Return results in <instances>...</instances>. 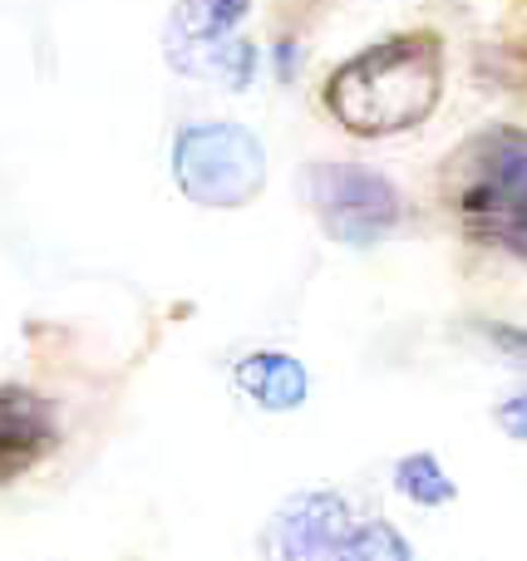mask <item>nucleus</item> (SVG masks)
Returning <instances> with one entry per match:
<instances>
[{"mask_svg":"<svg viewBox=\"0 0 527 561\" xmlns=\"http://www.w3.org/2000/svg\"><path fill=\"white\" fill-rule=\"evenodd\" d=\"M449 197L463 232L527 256V128H489L449 163Z\"/></svg>","mask_w":527,"mask_h":561,"instance_id":"2","label":"nucleus"},{"mask_svg":"<svg viewBox=\"0 0 527 561\" xmlns=\"http://www.w3.org/2000/svg\"><path fill=\"white\" fill-rule=\"evenodd\" d=\"M252 0H183L177 5V25L193 39H222L247 20Z\"/></svg>","mask_w":527,"mask_h":561,"instance_id":"10","label":"nucleus"},{"mask_svg":"<svg viewBox=\"0 0 527 561\" xmlns=\"http://www.w3.org/2000/svg\"><path fill=\"white\" fill-rule=\"evenodd\" d=\"M232 385L242 389L256 409H266V414H291V409H301L306 394H311L306 365L296 355H286V350H252L247 359H237Z\"/></svg>","mask_w":527,"mask_h":561,"instance_id":"7","label":"nucleus"},{"mask_svg":"<svg viewBox=\"0 0 527 561\" xmlns=\"http://www.w3.org/2000/svg\"><path fill=\"white\" fill-rule=\"evenodd\" d=\"M483 340H489L493 350H499L503 359H518L527 365V325H503V320H483Z\"/></svg>","mask_w":527,"mask_h":561,"instance_id":"11","label":"nucleus"},{"mask_svg":"<svg viewBox=\"0 0 527 561\" xmlns=\"http://www.w3.org/2000/svg\"><path fill=\"white\" fill-rule=\"evenodd\" d=\"M59 444V414L25 385H0V478H20L45 463Z\"/></svg>","mask_w":527,"mask_h":561,"instance_id":"6","label":"nucleus"},{"mask_svg":"<svg viewBox=\"0 0 527 561\" xmlns=\"http://www.w3.org/2000/svg\"><path fill=\"white\" fill-rule=\"evenodd\" d=\"M444 89V45L439 35H410L380 39V45L360 49L345 59L331 79H325V104L351 134L385 138L420 128L434 114Z\"/></svg>","mask_w":527,"mask_h":561,"instance_id":"1","label":"nucleus"},{"mask_svg":"<svg viewBox=\"0 0 527 561\" xmlns=\"http://www.w3.org/2000/svg\"><path fill=\"white\" fill-rule=\"evenodd\" d=\"M335 561H414V547L404 542V533L385 517H370V523H351Z\"/></svg>","mask_w":527,"mask_h":561,"instance_id":"9","label":"nucleus"},{"mask_svg":"<svg viewBox=\"0 0 527 561\" xmlns=\"http://www.w3.org/2000/svg\"><path fill=\"white\" fill-rule=\"evenodd\" d=\"M173 178L187 203L232 213L266 187V153L242 124H193L173 144Z\"/></svg>","mask_w":527,"mask_h":561,"instance_id":"3","label":"nucleus"},{"mask_svg":"<svg viewBox=\"0 0 527 561\" xmlns=\"http://www.w3.org/2000/svg\"><path fill=\"white\" fill-rule=\"evenodd\" d=\"M351 523V503L335 488H306L266 517L262 561H335Z\"/></svg>","mask_w":527,"mask_h":561,"instance_id":"5","label":"nucleus"},{"mask_svg":"<svg viewBox=\"0 0 527 561\" xmlns=\"http://www.w3.org/2000/svg\"><path fill=\"white\" fill-rule=\"evenodd\" d=\"M306 197L316 207V222L341 247H375L400 227L404 203L394 183L360 163H321L306 173Z\"/></svg>","mask_w":527,"mask_h":561,"instance_id":"4","label":"nucleus"},{"mask_svg":"<svg viewBox=\"0 0 527 561\" xmlns=\"http://www.w3.org/2000/svg\"><path fill=\"white\" fill-rule=\"evenodd\" d=\"M394 493L414 507H449L459 497V483L444 473V463L434 454H404L390 473Z\"/></svg>","mask_w":527,"mask_h":561,"instance_id":"8","label":"nucleus"},{"mask_svg":"<svg viewBox=\"0 0 527 561\" xmlns=\"http://www.w3.org/2000/svg\"><path fill=\"white\" fill-rule=\"evenodd\" d=\"M493 424H499L508 438H518V444H527V389H518V394H508L499 409H493Z\"/></svg>","mask_w":527,"mask_h":561,"instance_id":"12","label":"nucleus"}]
</instances>
